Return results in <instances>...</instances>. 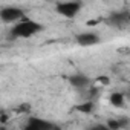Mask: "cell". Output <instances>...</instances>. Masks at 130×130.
Wrapping results in <instances>:
<instances>
[{
	"label": "cell",
	"mask_w": 130,
	"mask_h": 130,
	"mask_svg": "<svg viewBox=\"0 0 130 130\" xmlns=\"http://www.w3.org/2000/svg\"><path fill=\"white\" fill-rule=\"evenodd\" d=\"M75 40L80 46H93V44L100 43V37L93 32H81L75 37Z\"/></svg>",
	"instance_id": "277c9868"
},
{
	"label": "cell",
	"mask_w": 130,
	"mask_h": 130,
	"mask_svg": "<svg viewBox=\"0 0 130 130\" xmlns=\"http://www.w3.org/2000/svg\"><path fill=\"white\" fill-rule=\"evenodd\" d=\"M43 29V26L34 20H31L29 17H23L14 28H12V37H20V38H29L32 35H35L37 32H40Z\"/></svg>",
	"instance_id": "6da1fadb"
},
{
	"label": "cell",
	"mask_w": 130,
	"mask_h": 130,
	"mask_svg": "<svg viewBox=\"0 0 130 130\" xmlns=\"http://www.w3.org/2000/svg\"><path fill=\"white\" fill-rule=\"evenodd\" d=\"M128 22H130V12H128Z\"/></svg>",
	"instance_id": "e0dca14e"
},
{
	"label": "cell",
	"mask_w": 130,
	"mask_h": 130,
	"mask_svg": "<svg viewBox=\"0 0 130 130\" xmlns=\"http://www.w3.org/2000/svg\"><path fill=\"white\" fill-rule=\"evenodd\" d=\"M118 121H119L121 127H127V125H128V119H127V118H119Z\"/></svg>",
	"instance_id": "9a60e30c"
},
{
	"label": "cell",
	"mask_w": 130,
	"mask_h": 130,
	"mask_svg": "<svg viewBox=\"0 0 130 130\" xmlns=\"http://www.w3.org/2000/svg\"><path fill=\"white\" fill-rule=\"evenodd\" d=\"M103 20L101 19H93V20H89L87 22V26H95V25H98V23H101Z\"/></svg>",
	"instance_id": "4fadbf2b"
},
{
	"label": "cell",
	"mask_w": 130,
	"mask_h": 130,
	"mask_svg": "<svg viewBox=\"0 0 130 130\" xmlns=\"http://www.w3.org/2000/svg\"><path fill=\"white\" fill-rule=\"evenodd\" d=\"M8 119H9V116H8L5 112H2V115H0V122L5 124V122H8Z\"/></svg>",
	"instance_id": "5bb4252c"
},
{
	"label": "cell",
	"mask_w": 130,
	"mask_h": 130,
	"mask_svg": "<svg viewBox=\"0 0 130 130\" xmlns=\"http://www.w3.org/2000/svg\"><path fill=\"white\" fill-rule=\"evenodd\" d=\"M0 17H2V22L3 23H12L15 20H22L25 17L23 11L20 8H3L0 11Z\"/></svg>",
	"instance_id": "3957f363"
},
{
	"label": "cell",
	"mask_w": 130,
	"mask_h": 130,
	"mask_svg": "<svg viewBox=\"0 0 130 130\" xmlns=\"http://www.w3.org/2000/svg\"><path fill=\"white\" fill-rule=\"evenodd\" d=\"M28 130H44V128H57L54 124L51 122H46V121H41L38 118H31L29 119V124L26 125Z\"/></svg>",
	"instance_id": "5b68a950"
},
{
	"label": "cell",
	"mask_w": 130,
	"mask_h": 130,
	"mask_svg": "<svg viewBox=\"0 0 130 130\" xmlns=\"http://www.w3.org/2000/svg\"><path fill=\"white\" fill-rule=\"evenodd\" d=\"M17 112L19 113H28V112H31V104H28V103L20 104V107L17 109Z\"/></svg>",
	"instance_id": "8fae6325"
},
{
	"label": "cell",
	"mask_w": 130,
	"mask_h": 130,
	"mask_svg": "<svg viewBox=\"0 0 130 130\" xmlns=\"http://www.w3.org/2000/svg\"><path fill=\"white\" fill-rule=\"evenodd\" d=\"M109 22L118 28H121L124 25V22H128V14L127 12H112L109 17Z\"/></svg>",
	"instance_id": "8992f818"
},
{
	"label": "cell",
	"mask_w": 130,
	"mask_h": 130,
	"mask_svg": "<svg viewBox=\"0 0 130 130\" xmlns=\"http://www.w3.org/2000/svg\"><path fill=\"white\" fill-rule=\"evenodd\" d=\"M83 3H81V0H69V2H63V3H58L55 11L63 15V17H68V19H74L80 9H81Z\"/></svg>",
	"instance_id": "7a4b0ae2"
},
{
	"label": "cell",
	"mask_w": 130,
	"mask_h": 130,
	"mask_svg": "<svg viewBox=\"0 0 130 130\" xmlns=\"http://www.w3.org/2000/svg\"><path fill=\"white\" fill-rule=\"evenodd\" d=\"M69 83L77 89H83V87H86L89 84V78L86 75H83V74H77V75H72L69 78Z\"/></svg>",
	"instance_id": "52a82bcc"
},
{
	"label": "cell",
	"mask_w": 130,
	"mask_h": 130,
	"mask_svg": "<svg viewBox=\"0 0 130 130\" xmlns=\"http://www.w3.org/2000/svg\"><path fill=\"white\" fill-rule=\"evenodd\" d=\"M107 127H109L110 130H119V128H121V124H119L118 119H109V121H107Z\"/></svg>",
	"instance_id": "30bf717a"
},
{
	"label": "cell",
	"mask_w": 130,
	"mask_h": 130,
	"mask_svg": "<svg viewBox=\"0 0 130 130\" xmlns=\"http://www.w3.org/2000/svg\"><path fill=\"white\" fill-rule=\"evenodd\" d=\"M110 104L115 107H122L124 106V95L121 92H113L110 95Z\"/></svg>",
	"instance_id": "ba28073f"
},
{
	"label": "cell",
	"mask_w": 130,
	"mask_h": 130,
	"mask_svg": "<svg viewBox=\"0 0 130 130\" xmlns=\"http://www.w3.org/2000/svg\"><path fill=\"white\" fill-rule=\"evenodd\" d=\"M96 81H98V83H101L103 86L110 84V78H109V77H106V75H100V77L96 78Z\"/></svg>",
	"instance_id": "7c38bea8"
},
{
	"label": "cell",
	"mask_w": 130,
	"mask_h": 130,
	"mask_svg": "<svg viewBox=\"0 0 130 130\" xmlns=\"http://www.w3.org/2000/svg\"><path fill=\"white\" fill-rule=\"evenodd\" d=\"M43 2H52V0H43Z\"/></svg>",
	"instance_id": "2e32d148"
},
{
	"label": "cell",
	"mask_w": 130,
	"mask_h": 130,
	"mask_svg": "<svg viewBox=\"0 0 130 130\" xmlns=\"http://www.w3.org/2000/svg\"><path fill=\"white\" fill-rule=\"evenodd\" d=\"M75 109H77L78 112H81V113H86V115H89V113H92V112H93L95 106H93V103H92V101H86V103H81V104H78Z\"/></svg>",
	"instance_id": "9c48e42d"
}]
</instances>
